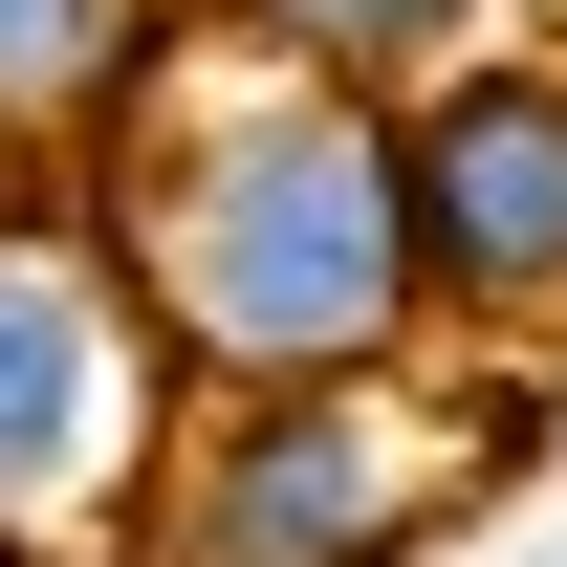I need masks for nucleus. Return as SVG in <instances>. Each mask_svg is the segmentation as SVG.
Segmentation results:
<instances>
[{"mask_svg":"<svg viewBox=\"0 0 567 567\" xmlns=\"http://www.w3.org/2000/svg\"><path fill=\"white\" fill-rule=\"evenodd\" d=\"M110 240H132L153 328L197 393H306V371H415L436 284H415V175H393V87L328 66H240L153 87L110 132Z\"/></svg>","mask_w":567,"mask_h":567,"instance_id":"1","label":"nucleus"},{"mask_svg":"<svg viewBox=\"0 0 567 567\" xmlns=\"http://www.w3.org/2000/svg\"><path fill=\"white\" fill-rule=\"evenodd\" d=\"M197 415V371L153 328L110 175H0V567H132L153 458Z\"/></svg>","mask_w":567,"mask_h":567,"instance_id":"2","label":"nucleus"},{"mask_svg":"<svg viewBox=\"0 0 567 567\" xmlns=\"http://www.w3.org/2000/svg\"><path fill=\"white\" fill-rule=\"evenodd\" d=\"M458 458L415 436V371H306V393H197L153 458L132 567H415Z\"/></svg>","mask_w":567,"mask_h":567,"instance_id":"3","label":"nucleus"},{"mask_svg":"<svg viewBox=\"0 0 567 567\" xmlns=\"http://www.w3.org/2000/svg\"><path fill=\"white\" fill-rule=\"evenodd\" d=\"M393 175H415L436 328L546 350V328H567V66H546V44H458L436 87H393Z\"/></svg>","mask_w":567,"mask_h":567,"instance_id":"4","label":"nucleus"},{"mask_svg":"<svg viewBox=\"0 0 567 567\" xmlns=\"http://www.w3.org/2000/svg\"><path fill=\"white\" fill-rule=\"evenodd\" d=\"M175 87V0H0V153H110Z\"/></svg>","mask_w":567,"mask_h":567,"instance_id":"5","label":"nucleus"},{"mask_svg":"<svg viewBox=\"0 0 567 567\" xmlns=\"http://www.w3.org/2000/svg\"><path fill=\"white\" fill-rule=\"evenodd\" d=\"M481 22H502V0H218V44H262V66H328V87H436Z\"/></svg>","mask_w":567,"mask_h":567,"instance_id":"6","label":"nucleus"}]
</instances>
